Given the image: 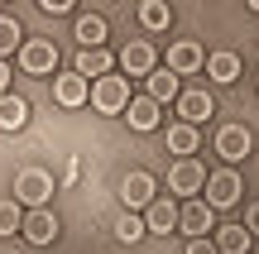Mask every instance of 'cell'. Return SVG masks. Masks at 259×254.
I'll return each mask as SVG.
<instances>
[{"instance_id": "1", "label": "cell", "mask_w": 259, "mask_h": 254, "mask_svg": "<svg viewBox=\"0 0 259 254\" xmlns=\"http://www.w3.org/2000/svg\"><path fill=\"white\" fill-rule=\"evenodd\" d=\"M48 197H53V173H44V168H24V173L15 178V201H19V207L38 211V207H48Z\"/></svg>"}, {"instance_id": "2", "label": "cell", "mask_w": 259, "mask_h": 254, "mask_svg": "<svg viewBox=\"0 0 259 254\" xmlns=\"http://www.w3.org/2000/svg\"><path fill=\"white\" fill-rule=\"evenodd\" d=\"M206 207L211 211H226V207H235L240 201V192H245V182H240V173L235 168H221V173H206Z\"/></svg>"}, {"instance_id": "3", "label": "cell", "mask_w": 259, "mask_h": 254, "mask_svg": "<svg viewBox=\"0 0 259 254\" xmlns=\"http://www.w3.org/2000/svg\"><path fill=\"white\" fill-rule=\"evenodd\" d=\"M92 106L101 115H120L130 106V77H111L106 72L101 82H92Z\"/></svg>"}, {"instance_id": "4", "label": "cell", "mask_w": 259, "mask_h": 254, "mask_svg": "<svg viewBox=\"0 0 259 254\" xmlns=\"http://www.w3.org/2000/svg\"><path fill=\"white\" fill-rule=\"evenodd\" d=\"M250 149H254V139H250L245 125H221V130H216V154H221L226 163H245Z\"/></svg>"}, {"instance_id": "5", "label": "cell", "mask_w": 259, "mask_h": 254, "mask_svg": "<svg viewBox=\"0 0 259 254\" xmlns=\"http://www.w3.org/2000/svg\"><path fill=\"white\" fill-rule=\"evenodd\" d=\"M168 187L183 192V197H192V192H202V187H206V168H202L197 159L173 163V168H168Z\"/></svg>"}, {"instance_id": "6", "label": "cell", "mask_w": 259, "mask_h": 254, "mask_svg": "<svg viewBox=\"0 0 259 254\" xmlns=\"http://www.w3.org/2000/svg\"><path fill=\"white\" fill-rule=\"evenodd\" d=\"M19 230H24L29 245L44 249V245H53V240H58V216L48 207H38V211H29V216H24V226H19Z\"/></svg>"}, {"instance_id": "7", "label": "cell", "mask_w": 259, "mask_h": 254, "mask_svg": "<svg viewBox=\"0 0 259 254\" xmlns=\"http://www.w3.org/2000/svg\"><path fill=\"white\" fill-rule=\"evenodd\" d=\"M19 63H24V72H53V63H58L53 38H29L19 48Z\"/></svg>"}, {"instance_id": "8", "label": "cell", "mask_w": 259, "mask_h": 254, "mask_svg": "<svg viewBox=\"0 0 259 254\" xmlns=\"http://www.w3.org/2000/svg\"><path fill=\"white\" fill-rule=\"evenodd\" d=\"M120 67H125V77H149L154 72V43L149 38H135L120 53Z\"/></svg>"}, {"instance_id": "9", "label": "cell", "mask_w": 259, "mask_h": 254, "mask_svg": "<svg viewBox=\"0 0 259 254\" xmlns=\"http://www.w3.org/2000/svg\"><path fill=\"white\" fill-rule=\"evenodd\" d=\"M211 216H216V211L206 207V201H187V207L178 211V226H183V230H187L192 240H202L206 230H211Z\"/></svg>"}, {"instance_id": "10", "label": "cell", "mask_w": 259, "mask_h": 254, "mask_svg": "<svg viewBox=\"0 0 259 254\" xmlns=\"http://www.w3.org/2000/svg\"><path fill=\"white\" fill-rule=\"evenodd\" d=\"M202 63H206V58H202V48H197V43H187V38L168 48V72H173V77H187V72H197Z\"/></svg>"}, {"instance_id": "11", "label": "cell", "mask_w": 259, "mask_h": 254, "mask_svg": "<svg viewBox=\"0 0 259 254\" xmlns=\"http://www.w3.org/2000/svg\"><path fill=\"white\" fill-rule=\"evenodd\" d=\"M211 111H216V106H211V96H206V91H183V96H178V115H183V125H192V130Z\"/></svg>"}, {"instance_id": "12", "label": "cell", "mask_w": 259, "mask_h": 254, "mask_svg": "<svg viewBox=\"0 0 259 254\" xmlns=\"http://www.w3.org/2000/svg\"><path fill=\"white\" fill-rule=\"evenodd\" d=\"M178 211H183V207H173L168 197H154V201H149V211H144V226L154 230V235H168V230L178 226Z\"/></svg>"}, {"instance_id": "13", "label": "cell", "mask_w": 259, "mask_h": 254, "mask_svg": "<svg viewBox=\"0 0 259 254\" xmlns=\"http://www.w3.org/2000/svg\"><path fill=\"white\" fill-rule=\"evenodd\" d=\"M111 67H115L111 48H82V53H77V77H96V82H101Z\"/></svg>"}, {"instance_id": "14", "label": "cell", "mask_w": 259, "mask_h": 254, "mask_svg": "<svg viewBox=\"0 0 259 254\" xmlns=\"http://www.w3.org/2000/svg\"><path fill=\"white\" fill-rule=\"evenodd\" d=\"M144 82H149V101H154V106L178 101V96H183V86H178V77L168 72V67H154V72H149Z\"/></svg>"}, {"instance_id": "15", "label": "cell", "mask_w": 259, "mask_h": 254, "mask_svg": "<svg viewBox=\"0 0 259 254\" xmlns=\"http://www.w3.org/2000/svg\"><path fill=\"white\" fill-rule=\"evenodd\" d=\"M53 96H58V106H82L87 96H92V82L77 77V72H67V77H58V82H53Z\"/></svg>"}, {"instance_id": "16", "label": "cell", "mask_w": 259, "mask_h": 254, "mask_svg": "<svg viewBox=\"0 0 259 254\" xmlns=\"http://www.w3.org/2000/svg\"><path fill=\"white\" fill-rule=\"evenodd\" d=\"M120 197H125V207H130V211H135V207H144V211H149V201H154V178H149V173H130L125 187H120Z\"/></svg>"}, {"instance_id": "17", "label": "cell", "mask_w": 259, "mask_h": 254, "mask_svg": "<svg viewBox=\"0 0 259 254\" xmlns=\"http://www.w3.org/2000/svg\"><path fill=\"white\" fill-rule=\"evenodd\" d=\"M24 120H29V101L24 96H0V130H24Z\"/></svg>"}, {"instance_id": "18", "label": "cell", "mask_w": 259, "mask_h": 254, "mask_svg": "<svg viewBox=\"0 0 259 254\" xmlns=\"http://www.w3.org/2000/svg\"><path fill=\"white\" fill-rule=\"evenodd\" d=\"M125 111H130V115H125V120H130V130H139V134L158 125V106L149 101V96H135V101H130Z\"/></svg>"}, {"instance_id": "19", "label": "cell", "mask_w": 259, "mask_h": 254, "mask_svg": "<svg viewBox=\"0 0 259 254\" xmlns=\"http://www.w3.org/2000/svg\"><path fill=\"white\" fill-rule=\"evenodd\" d=\"M206 72H211V82L231 86L235 77H240V58H235V53H211V58H206Z\"/></svg>"}, {"instance_id": "20", "label": "cell", "mask_w": 259, "mask_h": 254, "mask_svg": "<svg viewBox=\"0 0 259 254\" xmlns=\"http://www.w3.org/2000/svg\"><path fill=\"white\" fill-rule=\"evenodd\" d=\"M216 249L221 254H250V230L245 226H221L216 230Z\"/></svg>"}, {"instance_id": "21", "label": "cell", "mask_w": 259, "mask_h": 254, "mask_svg": "<svg viewBox=\"0 0 259 254\" xmlns=\"http://www.w3.org/2000/svg\"><path fill=\"white\" fill-rule=\"evenodd\" d=\"M77 38H82V48H106V19L101 15H82L77 19Z\"/></svg>"}, {"instance_id": "22", "label": "cell", "mask_w": 259, "mask_h": 254, "mask_svg": "<svg viewBox=\"0 0 259 254\" xmlns=\"http://www.w3.org/2000/svg\"><path fill=\"white\" fill-rule=\"evenodd\" d=\"M168 19H173V10H168L163 0H144V5H139V24L144 29H168Z\"/></svg>"}, {"instance_id": "23", "label": "cell", "mask_w": 259, "mask_h": 254, "mask_svg": "<svg viewBox=\"0 0 259 254\" xmlns=\"http://www.w3.org/2000/svg\"><path fill=\"white\" fill-rule=\"evenodd\" d=\"M149 235V226L139 216H120L115 221V240H120V245H135V240H144Z\"/></svg>"}, {"instance_id": "24", "label": "cell", "mask_w": 259, "mask_h": 254, "mask_svg": "<svg viewBox=\"0 0 259 254\" xmlns=\"http://www.w3.org/2000/svg\"><path fill=\"white\" fill-rule=\"evenodd\" d=\"M168 149L173 154H192L197 149V130L192 125H173V130H168Z\"/></svg>"}, {"instance_id": "25", "label": "cell", "mask_w": 259, "mask_h": 254, "mask_svg": "<svg viewBox=\"0 0 259 254\" xmlns=\"http://www.w3.org/2000/svg\"><path fill=\"white\" fill-rule=\"evenodd\" d=\"M15 48H24L19 43V24L10 15H0V63H5V53H15Z\"/></svg>"}, {"instance_id": "26", "label": "cell", "mask_w": 259, "mask_h": 254, "mask_svg": "<svg viewBox=\"0 0 259 254\" xmlns=\"http://www.w3.org/2000/svg\"><path fill=\"white\" fill-rule=\"evenodd\" d=\"M19 226H24V211H19V201H0V235H15Z\"/></svg>"}, {"instance_id": "27", "label": "cell", "mask_w": 259, "mask_h": 254, "mask_svg": "<svg viewBox=\"0 0 259 254\" xmlns=\"http://www.w3.org/2000/svg\"><path fill=\"white\" fill-rule=\"evenodd\" d=\"M187 254H221V249H216V240H187Z\"/></svg>"}, {"instance_id": "28", "label": "cell", "mask_w": 259, "mask_h": 254, "mask_svg": "<svg viewBox=\"0 0 259 254\" xmlns=\"http://www.w3.org/2000/svg\"><path fill=\"white\" fill-rule=\"evenodd\" d=\"M245 230H250V235H259V201L245 211Z\"/></svg>"}, {"instance_id": "29", "label": "cell", "mask_w": 259, "mask_h": 254, "mask_svg": "<svg viewBox=\"0 0 259 254\" xmlns=\"http://www.w3.org/2000/svg\"><path fill=\"white\" fill-rule=\"evenodd\" d=\"M0 96H10V67L0 63Z\"/></svg>"}]
</instances>
